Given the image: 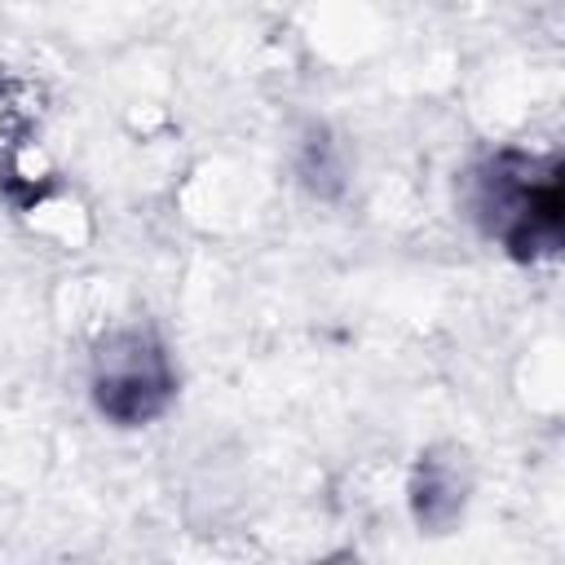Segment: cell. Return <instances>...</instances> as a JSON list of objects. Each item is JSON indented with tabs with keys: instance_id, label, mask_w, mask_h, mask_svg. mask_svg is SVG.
Here are the masks:
<instances>
[{
	"instance_id": "7a4b0ae2",
	"label": "cell",
	"mask_w": 565,
	"mask_h": 565,
	"mask_svg": "<svg viewBox=\"0 0 565 565\" xmlns=\"http://www.w3.org/2000/svg\"><path fill=\"white\" fill-rule=\"evenodd\" d=\"M40 106L35 93L18 79H0V172H18L22 154L35 141Z\"/></svg>"
},
{
	"instance_id": "6da1fadb",
	"label": "cell",
	"mask_w": 565,
	"mask_h": 565,
	"mask_svg": "<svg viewBox=\"0 0 565 565\" xmlns=\"http://www.w3.org/2000/svg\"><path fill=\"white\" fill-rule=\"evenodd\" d=\"M168 362L146 335H119L110 340V353H102L97 371V402L119 424H141L168 402Z\"/></svg>"
}]
</instances>
